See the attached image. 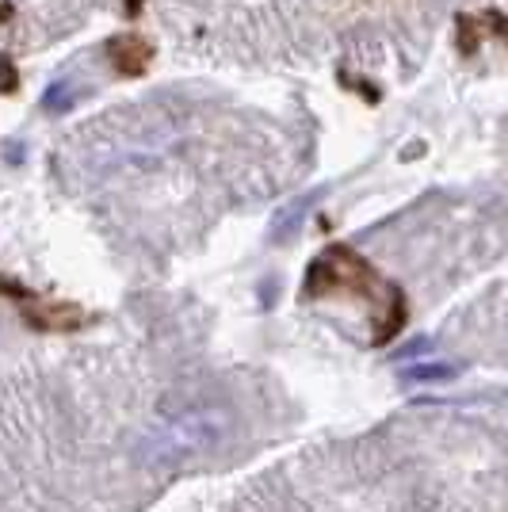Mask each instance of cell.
Returning a JSON list of instances; mask_svg holds the SVG:
<instances>
[{
    "label": "cell",
    "instance_id": "obj_1",
    "mask_svg": "<svg viewBox=\"0 0 508 512\" xmlns=\"http://www.w3.org/2000/svg\"><path fill=\"white\" fill-rule=\"evenodd\" d=\"M306 295L310 299H360L371 314V348H386L390 341H398V333L409 325V299H405L402 283L386 279L360 249L344 241L325 245L310 260Z\"/></svg>",
    "mask_w": 508,
    "mask_h": 512
},
{
    "label": "cell",
    "instance_id": "obj_3",
    "mask_svg": "<svg viewBox=\"0 0 508 512\" xmlns=\"http://www.w3.org/2000/svg\"><path fill=\"white\" fill-rule=\"evenodd\" d=\"M107 58H111V69L119 73V77H142L153 62V46L138 35V31H119V35H111L107 39Z\"/></svg>",
    "mask_w": 508,
    "mask_h": 512
},
{
    "label": "cell",
    "instance_id": "obj_2",
    "mask_svg": "<svg viewBox=\"0 0 508 512\" xmlns=\"http://www.w3.org/2000/svg\"><path fill=\"white\" fill-rule=\"evenodd\" d=\"M0 299L12 302V306L20 310L23 325H31V329H39V333H77L88 321V314L77 302L50 299L43 291H31L20 279L0 276Z\"/></svg>",
    "mask_w": 508,
    "mask_h": 512
},
{
    "label": "cell",
    "instance_id": "obj_4",
    "mask_svg": "<svg viewBox=\"0 0 508 512\" xmlns=\"http://www.w3.org/2000/svg\"><path fill=\"white\" fill-rule=\"evenodd\" d=\"M77 100V92H73V85L69 81H58V85H50L46 88V100L43 104L50 107V111H65V107Z\"/></svg>",
    "mask_w": 508,
    "mask_h": 512
},
{
    "label": "cell",
    "instance_id": "obj_5",
    "mask_svg": "<svg viewBox=\"0 0 508 512\" xmlns=\"http://www.w3.org/2000/svg\"><path fill=\"white\" fill-rule=\"evenodd\" d=\"M16 73H12V62L8 58H0V92H16Z\"/></svg>",
    "mask_w": 508,
    "mask_h": 512
}]
</instances>
